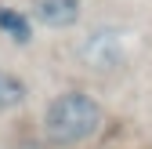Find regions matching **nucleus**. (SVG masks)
Listing matches in <instances>:
<instances>
[{"instance_id":"nucleus-3","label":"nucleus","mask_w":152,"mask_h":149,"mask_svg":"<svg viewBox=\"0 0 152 149\" xmlns=\"http://www.w3.org/2000/svg\"><path fill=\"white\" fill-rule=\"evenodd\" d=\"M80 58H83V66H91V69H112V66H120V62H123V40H120V33L98 29L94 36H87Z\"/></svg>"},{"instance_id":"nucleus-5","label":"nucleus","mask_w":152,"mask_h":149,"mask_svg":"<svg viewBox=\"0 0 152 149\" xmlns=\"http://www.w3.org/2000/svg\"><path fill=\"white\" fill-rule=\"evenodd\" d=\"M0 29H7L15 40H26V36H29V29H33V22H29L26 15L11 11V7H0Z\"/></svg>"},{"instance_id":"nucleus-1","label":"nucleus","mask_w":152,"mask_h":149,"mask_svg":"<svg viewBox=\"0 0 152 149\" xmlns=\"http://www.w3.org/2000/svg\"><path fill=\"white\" fill-rule=\"evenodd\" d=\"M102 124H105V109L87 91H62L44 109V135L51 145L62 149H76L91 142L102 131Z\"/></svg>"},{"instance_id":"nucleus-6","label":"nucleus","mask_w":152,"mask_h":149,"mask_svg":"<svg viewBox=\"0 0 152 149\" xmlns=\"http://www.w3.org/2000/svg\"><path fill=\"white\" fill-rule=\"evenodd\" d=\"M15 149H47V145H44V142H18Z\"/></svg>"},{"instance_id":"nucleus-2","label":"nucleus","mask_w":152,"mask_h":149,"mask_svg":"<svg viewBox=\"0 0 152 149\" xmlns=\"http://www.w3.org/2000/svg\"><path fill=\"white\" fill-rule=\"evenodd\" d=\"M83 15L80 0H33L29 4V22L44 29H72Z\"/></svg>"},{"instance_id":"nucleus-4","label":"nucleus","mask_w":152,"mask_h":149,"mask_svg":"<svg viewBox=\"0 0 152 149\" xmlns=\"http://www.w3.org/2000/svg\"><path fill=\"white\" fill-rule=\"evenodd\" d=\"M29 98V87L22 77H15L11 69H0V113H11V109H18Z\"/></svg>"}]
</instances>
